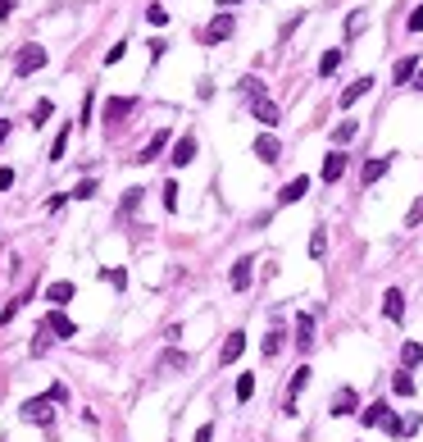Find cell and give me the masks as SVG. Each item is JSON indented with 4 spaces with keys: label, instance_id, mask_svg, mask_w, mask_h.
<instances>
[{
    "label": "cell",
    "instance_id": "obj_43",
    "mask_svg": "<svg viewBox=\"0 0 423 442\" xmlns=\"http://www.w3.org/2000/svg\"><path fill=\"white\" fill-rule=\"evenodd\" d=\"M5 187H14V169H0V192Z\"/></svg>",
    "mask_w": 423,
    "mask_h": 442
},
{
    "label": "cell",
    "instance_id": "obj_33",
    "mask_svg": "<svg viewBox=\"0 0 423 442\" xmlns=\"http://www.w3.org/2000/svg\"><path fill=\"white\" fill-rule=\"evenodd\" d=\"M50 110H55L50 100H37V110H32V119H28V123H32V128H41V123L50 119Z\"/></svg>",
    "mask_w": 423,
    "mask_h": 442
},
{
    "label": "cell",
    "instance_id": "obj_7",
    "mask_svg": "<svg viewBox=\"0 0 423 442\" xmlns=\"http://www.w3.org/2000/svg\"><path fill=\"white\" fill-rule=\"evenodd\" d=\"M250 278H255V260H250V255H241L237 265H232V274H228L232 292H246V288H250Z\"/></svg>",
    "mask_w": 423,
    "mask_h": 442
},
{
    "label": "cell",
    "instance_id": "obj_40",
    "mask_svg": "<svg viewBox=\"0 0 423 442\" xmlns=\"http://www.w3.org/2000/svg\"><path fill=\"white\" fill-rule=\"evenodd\" d=\"M46 397H50V401H55V406H64V401H68V387H64V383H55V387H50V392H46Z\"/></svg>",
    "mask_w": 423,
    "mask_h": 442
},
{
    "label": "cell",
    "instance_id": "obj_18",
    "mask_svg": "<svg viewBox=\"0 0 423 442\" xmlns=\"http://www.w3.org/2000/svg\"><path fill=\"white\" fill-rule=\"evenodd\" d=\"M419 59L414 55H405V59H396V64H391V77H396V82H414V77H419Z\"/></svg>",
    "mask_w": 423,
    "mask_h": 442
},
{
    "label": "cell",
    "instance_id": "obj_3",
    "mask_svg": "<svg viewBox=\"0 0 423 442\" xmlns=\"http://www.w3.org/2000/svg\"><path fill=\"white\" fill-rule=\"evenodd\" d=\"M46 333H55V338H77V324L68 320L64 310H46V320H41Z\"/></svg>",
    "mask_w": 423,
    "mask_h": 442
},
{
    "label": "cell",
    "instance_id": "obj_38",
    "mask_svg": "<svg viewBox=\"0 0 423 442\" xmlns=\"http://www.w3.org/2000/svg\"><path fill=\"white\" fill-rule=\"evenodd\" d=\"M359 28H364V10H350V19H346V37H355Z\"/></svg>",
    "mask_w": 423,
    "mask_h": 442
},
{
    "label": "cell",
    "instance_id": "obj_45",
    "mask_svg": "<svg viewBox=\"0 0 423 442\" xmlns=\"http://www.w3.org/2000/svg\"><path fill=\"white\" fill-rule=\"evenodd\" d=\"M5 137H10V119H0V142H5Z\"/></svg>",
    "mask_w": 423,
    "mask_h": 442
},
{
    "label": "cell",
    "instance_id": "obj_8",
    "mask_svg": "<svg viewBox=\"0 0 423 442\" xmlns=\"http://www.w3.org/2000/svg\"><path fill=\"white\" fill-rule=\"evenodd\" d=\"M73 297H77V288H73V283H68V278H59V283H50V288H46V301H50L55 310H64V306H68V301H73Z\"/></svg>",
    "mask_w": 423,
    "mask_h": 442
},
{
    "label": "cell",
    "instance_id": "obj_11",
    "mask_svg": "<svg viewBox=\"0 0 423 442\" xmlns=\"http://www.w3.org/2000/svg\"><path fill=\"white\" fill-rule=\"evenodd\" d=\"M355 387H337V397H332V410H328V415H337V420H341V415H355Z\"/></svg>",
    "mask_w": 423,
    "mask_h": 442
},
{
    "label": "cell",
    "instance_id": "obj_36",
    "mask_svg": "<svg viewBox=\"0 0 423 442\" xmlns=\"http://www.w3.org/2000/svg\"><path fill=\"white\" fill-rule=\"evenodd\" d=\"M100 278H105L109 288H123V283H128V274H123V269H100Z\"/></svg>",
    "mask_w": 423,
    "mask_h": 442
},
{
    "label": "cell",
    "instance_id": "obj_37",
    "mask_svg": "<svg viewBox=\"0 0 423 442\" xmlns=\"http://www.w3.org/2000/svg\"><path fill=\"white\" fill-rule=\"evenodd\" d=\"M164 210H178V183H164Z\"/></svg>",
    "mask_w": 423,
    "mask_h": 442
},
{
    "label": "cell",
    "instance_id": "obj_23",
    "mask_svg": "<svg viewBox=\"0 0 423 442\" xmlns=\"http://www.w3.org/2000/svg\"><path fill=\"white\" fill-rule=\"evenodd\" d=\"M341 59H346L341 50H323V59H319V73H323V77H332L337 68H341Z\"/></svg>",
    "mask_w": 423,
    "mask_h": 442
},
{
    "label": "cell",
    "instance_id": "obj_42",
    "mask_svg": "<svg viewBox=\"0 0 423 442\" xmlns=\"http://www.w3.org/2000/svg\"><path fill=\"white\" fill-rule=\"evenodd\" d=\"M410 33H423V5H419V10L410 14Z\"/></svg>",
    "mask_w": 423,
    "mask_h": 442
},
{
    "label": "cell",
    "instance_id": "obj_35",
    "mask_svg": "<svg viewBox=\"0 0 423 442\" xmlns=\"http://www.w3.org/2000/svg\"><path fill=\"white\" fill-rule=\"evenodd\" d=\"M419 223H423V196L414 201V205H410V214H405V228H419Z\"/></svg>",
    "mask_w": 423,
    "mask_h": 442
},
{
    "label": "cell",
    "instance_id": "obj_47",
    "mask_svg": "<svg viewBox=\"0 0 423 442\" xmlns=\"http://www.w3.org/2000/svg\"><path fill=\"white\" fill-rule=\"evenodd\" d=\"M414 87H419V91H423V68H419V77H414Z\"/></svg>",
    "mask_w": 423,
    "mask_h": 442
},
{
    "label": "cell",
    "instance_id": "obj_46",
    "mask_svg": "<svg viewBox=\"0 0 423 442\" xmlns=\"http://www.w3.org/2000/svg\"><path fill=\"white\" fill-rule=\"evenodd\" d=\"M232 5H241V0H218V10H232Z\"/></svg>",
    "mask_w": 423,
    "mask_h": 442
},
{
    "label": "cell",
    "instance_id": "obj_13",
    "mask_svg": "<svg viewBox=\"0 0 423 442\" xmlns=\"http://www.w3.org/2000/svg\"><path fill=\"white\" fill-rule=\"evenodd\" d=\"M369 91H373V77H369V73H364V77H355V82H350V87L341 91V110H350V105H355L359 96H369Z\"/></svg>",
    "mask_w": 423,
    "mask_h": 442
},
{
    "label": "cell",
    "instance_id": "obj_24",
    "mask_svg": "<svg viewBox=\"0 0 423 442\" xmlns=\"http://www.w3.org/2000/svg\"><path fill=\"white\" fill-rule=\"evenodd\" d=\"M401 360H405V369L423 365V342H405V347H401Z\"/></svg>",
    "mask_w": 423,
    "mask_h": 442
},
{
    "label": "cell",
    "instance_id": "obj_21",
    "mask_svg": "<svg viewBox=\"0 0 423 442\" xmlns=\"http://www.w3.org/2000/svg\"><path fill=\"white\" fill-rule=\"evenodd\" d=\"M387 169H391V155H378V160H369V165H364V174H359V178H364V183H378Z\"/></svg>",
    "mask_w": 423,
    "mask_h": 442
},
{
    "label": "cell",
    "instance_id": "obj_22",
    "mask_svg": "<svg viewBox=\"0 0 423 442\" xmlns=\"http://www.w3.org/2000/svg\"><path fill=\"white\" fill-rule=\"evenodd\" d=\"M391 392H396V397H414V378H410V369L391 374Z\"/></svg>",
    "mask_w": 423,
    "mask_h": 442
},
{
    "label": "cell",
    "instance_id": "obj_14",
    "mask_svg": "<svg viewBox=\"0 0 423 442\" xmlns=\"http://www.w3.org/2000/svg\"><path fill=\"white\" fill-rule=\"evenodd\" d=\"M169 142H173V137H169V133H164V128H160V133H155L151 142L141 146V155H132V160H137V165H151V160H155V155H160V151H164V146H169Z\"/></svg>",
    "mask_w": 423,
    "mask_h": 442
},
{
    "label": "cell",
    "instance_id": "obj_27",
    "mask_svg": "<svg viewBox=\"0 0 423 442\" xmlns=\"http://www.w3.org/2000/svg\"><path fill=\"white\" fill-rule=\"evenodd\" d=\"M191 365V356H182V351H164V360H160V369H187Z\"/></svg>",
    "mask_w": 423,
    "mask_h": 442
},
{
    "label": "cell",
    "instance_id": "obj_44",
    "mask_svg": "<svg viewBox=\"0 0 423 442\" xmlns=\"http://www.w3.org/2000/svg\"><path fill=\"white\" fill-rule=\"evenodd\" d=\"M10 10H14V0H0V19H5Z\"/></svg>",
    "mask_w": 423,
    "mask_h": 442
},
{
    "label": "cell",
    "instance_id": "obj_34",
    "mask_svg": "<svg viewBox=\"0 0 423 442\" xmlns=\"http://www.w3.org/2000/svg\"><path fill=\"white\" fill-rule=\"evenodd\" d=\"M282 338H287V333H282V329H273L269 338H264V356H278V351H282Z\"/></svg>",
    "mask_w": 423,
    "mask_h": 442
},
{
    "label": "cell",
    "instance_id": "obj_29",
    "mask_svg": "<svg viewBox=\"0 0 423 442\" xmlns=\"http://www.w3.org/2000/svg\"><path fill=\"white\" fill-rule=\"evenodd\" d=\"M137 205H141V187H128V192H123V201H119V214H132Z\"/></svg>",
    "mask_w": 423,
    "mask_h": 442
},
{
    "label": "cell",
    "instance_id": "obj_2",
    "mask_svg": "<svg viewBox=\"0 0 423 442\" xmlns=\"http://www.w3.org/2000/svg\"><path fill=\"white\" fill-rule=\"evenodd\" d=\"M41 64H46L41 46H19V55H14V73H19V77H32Z\"/></svg>",
    "mask_w": 423,
    "mask_h": 442
},
{
    "label": "cell",
    "instance_id": "obj_6",
    "mask_svg": "<svg viewBox=\"0 0 423 442\" xmlns=\"http://www.w3.org/2000/svg\"><path fill=\"white\" fill-rule=\"evenodd\" d=\"M132 110H137V100H132V96H109L105 100V123H123Z\"/></svg>",
    "mask_w": 423,
    "mask_h": 442
},
{
    "label": "cell",
    "instance_id": "obj_28",
    "mask_svg": "<svg viewBox=\"0 0 423 442\" xmlns=\"http://www.w3.org/2000/svg\"><path fill=\"white\" fill-rule=\"evenodd\" d=\"M310 255H314V260H323V255H328V232L323 228H314V237H310Z\"/></svg>",
    "mask_w": 423,
    "mask_h": 442
},
{
    "label": "cell",
    "instance_id": "obj_39",
    "mask_svg": "<svg viewBox=\"0 0 423 442\" xmlns=\"http://www.w3.org/2000/svg\"><path fill=\"white\" fill-rule=\"evenodd\" d=\"M146 19H151V23H169V10H164V5H146Z\"/></svg>",
    "mask_w": 423,
    "mask_h": 442
},
{
    "label": "cell",
    "instance_id": "obj_4",
    "mask_svg": "<svg viewBox=\"0 0 423 442\" xmlns=\"http://www.w3.org/2000/svg\"><path fill=\"white\" fill-rule=\"evenodd\" d=\"M232 28H237V19H232L228 10H223V14H214V19H209V28H205V42H209V46L228 42V37H232Z\"/></svg>",
    "mask_w": 423,
    "mask_h": 442
},
{
    "label": "cell",
    "instance_id": "obj_9",
    "mask_svg": "<svg viewBox=\"0 0 423 442\" xmlns=\"http://www.w3.org/2000/svg\"><path fill=\"white\" fill-rule=\"evenodd\" d=\"M391 415H396V410H391L387 401H373V406H364V410H359V424H364V429H373V424H387Z\"/></svg>",
    "mask_w": 423,
    "mask_h": 442
},
{
    "label": "cell",
    "instance_id": "obj_19",
    "mask_svg": "<svg viewBox=\"0 0 423 442\" xmlns=\"http://www.w3.org/2000/svg\"><path fill=\"white\" fill-rule=\"evenodd\" d=\"M250 105H255V119H260L264 128H278V119H282V114H278V105H273L269 96H264V100H250Z\"/></svg>",
    "mask_w": 423,
    "mask_h": 442
},
{
    "label": "cell",
    "instance_id": "obj_26",
    "mask_svg": "<svg viewBox=\"0 0 423 442\" xmlns=\"http://www.w3.org/2000/svg\"><path fill=\"white\" fill-rule=\"evenodd\" d=\"M355 133H359V123H355V119H341V123H337V128H332V142L341 146V142H350V137H355Z\"/></svg>",
    "mask_w": 423,
    "mask_h": 442
},
{
    "label": "cell",
    "instance_id": "obj_10",
    "mask_svg": "<svg viewBox=\"0 0 423 442\" xmlns=\"http://www.w3.org/2000/svg\"><path fill=\"white\" fill-rule=\"evenodd\" d=\"M255 155H260L264 165H278V160H282V146H278V137H273V133L255 137Z\"/></svg>",
    "mask_w": 423,
    "mask_h": 442
},
{
    "label": "cell",
    "instance_id": "obj_31",
    "mask_svg": "<svg viewBox=\"0 0 423 442\" xmlns=\"http://www.w3.org/2000/svg\"><path fill=\"white\" fill-rule=\"evenodd\" d=\"M255 397V374H241L237 378V401H250Z\"/></svg>",
    "mask_w": 423,
    "mask_h": 442
},
{
    "label": "cell",
    "instance_id": "obj_5",
    "mask_svg": "<svg viewBox=\"0 0 423 442\" xmlns=\"http://www.w3.org/2000/svg\"><path fill=\"white\" fill-rule=\"evenodd\" d=\"M382 315H387L391 324L405 320V292H401V288H387V292H382Z\"/></svg>",
    "mask_w": 423,
    "mask_h": 442
},
{
    "label": "cell",
    "instance_id": "obj_17",
    "mask_svg": "<svg viewBox=\"0 0 423 442\" xmlns=\"http://www.w3.org/2000/svg\"><path fill=\"white\" fill-rule=\"evenodd\" d=\"M191 160H196V137L187 133V137H178V142H173V165H178V169H187Z\"/></svg>",
    "mask_w": 423,
    "mask_h": 442
},
{
    "label": "cell",
    "instance_id": "obj_1",
    "mask_svg": "<svg viewBox=\"0 0 423 442\" xmlns=\"http://www.w3.org/2000/svg\"><path fill=\"white\" fill-rule=\"evenodd\" d=\"M50 406H55L50 397H28V401L19 406V415H23L28 424H41V429H46V424L55 420V410H50Z\"/></svg>",
    "mask_w": 423,
    "mask_h": 442
},
{
    "label": "cell",
    "instance_id": "obj_32",
    "mask_svg": "<svg viewBox=\"0 0 423 442\" xmlns=\"http://www.w3.org/2000/svg\"><path fill=\"white\" fill-rule=\"evenodd\" d=\"M241 91H246L250 100H264V82H260V77H241Z\"/></svg>",
    "mask_w": 423,
    "mask_h": 442
},
{
    "label": "cell",
    "instance_id": "obj_25",
    "mask_svg": "<svg viewBox=\"0 0 423 442\" xmlns=\"http://www.w3.org/2000/svg\"><path fill=\"white\" fill-rule=\"evenodd\" d=\"M68 137H73V123H64V128H59V137H55V146H50V160H64Z\"/></svg>",
    "mask_w": 423,
    "mask_h": 442
},
{
    "label": "cell",
    "instance_id": "obj_12",
    "mask_svg": "<svg viewBox=\"0 0 423 442\" xmlns=\"http://www.w3.org/2000/svg\"><path fill=\"white\" fill-rule=\"evenodd\" d=\"M241 351H246V333H228V342L218 347V365H232Z\"/></svg>",
    "mask_w": 423,
    "mask_h": 442
},
{
    "label": "cell",
    "instance_id": "obj_16",
    "mask_svg": "<svg viewBox=\"0 0 423 442\" xmlns=\"http://www.w3.org/2000/svg\"><path fill=\"white\" fill-rule=\"evenodd\" d=\"M296 347L301 351L314 347V315H296Z\"/></svg>",
    "mask_w": 423,
    "mask_h": 442
},
{
    "label": "cell",
    "instance_id": "obj_41",
    "mask_svg": "<svg viewBox=\"0 0 423 442\" xmlns=\"http://www.w3.org/2000/svg\"><path fill=\"white\" fill-rule=\"evenodd\" d=\"M191 442H214V424H200V429H196V438Z\"/></svg>",
    "mask_w": 423,
    "mask_h": 442
},
{
    "label": "cell",
    "instance_id": "obj_15",
    "mask_svg": "<svg viewBox=\"0 0 423 442\" xmlns=\"http://www.w3.org/2000/svg\"><path fill=\"white\" fill-rule=\"evenodd\" d=\"M305 192H310V178L301 174V178H292V183H287V187L278 192V205H296V201H301Z\"/></svg>",
    "mask_w": 423,
    "mask_h": 442
},
{
    "label": "cell",
    "instance_id": "obj_30",
    "mask_svg": "<svg viewBox=\"0 0 423 442\" xmlns=\"http://www.w3.org/2000/svg\"><path fill=\"white\" fill-rule=\"evenodd\" d=\"M96 178H82V183H77V187H73V201H91V196H96Z\"/></svg>",
    "mask_w": 423,
    "mask_h": 442
},
{
    "label": "cell",
    "instance_id": "obj_20",
    "mask_svg": "<svg viewBox=\"0 0 423 442\" xmlns=\"http://www.w3.org/2000/svg\"><path fill=\"white\" fill-rule=\"evenodd\" d=\"M341 174H346V155H341V151L323 155V183H337Z\"/></svg>",
    "mask_w": 423,
    "mask_h": 442
}]
</instances>
